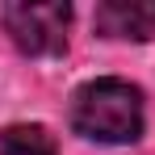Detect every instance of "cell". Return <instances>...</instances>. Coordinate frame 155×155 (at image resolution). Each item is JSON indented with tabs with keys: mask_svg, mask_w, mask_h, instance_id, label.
<instances>
[{
	"mask_svg": "<svg viewBox=\"0 0 155 155\" xmlns=\"http://www.w3.org/2000/svg\"><path fill=\"white\" fill-rule=\"evenodd\" d=\"M71 130L92 143H138L143 138V92L130 80H92L71 101Z\"/></svg>",
	"mask_w": 155,
	"mask_h": 155,
	"instance_id": "6da1fadb",
	"label": "cell"
},
{
	"mask_svg": "<svg viewBox=\"0 0 155 155\" xmlns=\"http://www.w3.org/2000/svg\"><path fill=\"white\" fill-rule=\"evenodd\" d=\"M4 34L17 42V51L46 59L67 51V25H71V4L63 0H17L0 8Z\"/></svg>",
	"mask_w": 155,
	"mask_h": 155,
	"instance_id": "7a4b0ae2",
	"label": "cell"
},
{
	"mask_svg": "<svg viewBox=\"0 0 155 155\" xmlns=\"http://www.w3.org/2000/svg\"><path fill=\"white\" fill-rule=\"evenodd\" d=\"M92 25L105 38H151L155 34V0H105L92 13Z\"/></svg>",
	"mask_w": 155,
	"mask_h": 155,
	"instance_id": "3957f363",
	"label": "cell"
},
{
	"mask_svg": "<svg viewBox=\"0 0 155 155\" xmlns=\"http://www.w3.org/2000/svg\"><path fill=\"white\" fill-rule=\"evenodd\" d=\"M0 155H59V147H54V134H46L42 126H4Z\"/></svg>",
	"mask_w": 155,
	"mask_h": 155,
	"instance_id": "277c9868",
	"label": "cell"
}]
</instances>
